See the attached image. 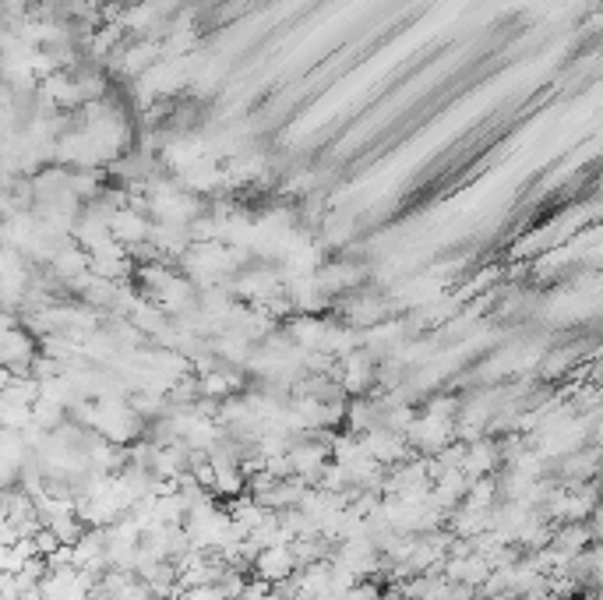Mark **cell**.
Segmentation results:
<instances>
[{
    "label": "cell",
    "instance_id": "obj_1",
    "mask_svg": "<svg viewBox=\"0 0 603 600\" xmlns=\"http://www.w3.org/2000/svg\"><path fill=\"white\" fill-rule=\"evenodd\" d=\"M406 445L420 449L424 456L441 452L455 438V417H441V413H424V417H413V424L406 428Z\"/></svg>",
    "mask_w": 603,
    "mask_h": 600
},
{
    "label": "cell",
    "instance_id": "obj_3",
    "mask_svg": "<svg viewBox=\"0 0 603 600\" xmlns=\"http://www.w3.org/2000/svg\"><path fill=\"white\" fill-rule=\"evenodd\" d=\"M254 565H258V576L265 579V583H286V579L293 576V555L286 544H272V548H261L258 555H254Z\"/></svg>",
    "mask_w": 603,
    "mask_h": 600
},
{
    "label": "cell",
    "instance_id": "obj_6",
    "mask_svg": "<svg viewBox=\"0 0 603 600\" xmlns=\"http://www.w3.org/2000/svg\"><path fill=\"white\" fill-rule=\"evenodd\" d=\"M43 526H50L53 537H57L64 548H71V544H75V540L85 533V523L78 516H57V519H50V523H43Z\"/></svg>",
    "mask_w": 603,
    "mask_h": 600
},
{
    "label": "cell",
    "instance_id": "obj_5",
    "mask_svg": "<svg viewBox=\"0 0 603 600\" xmlns=\"http://www.w3.org/2000/svg\"><path fill=\"white\" fill-rule=\"evenodd\" d=\"M60 424H64V406H57L53 399H43L39 396L36 403H32V428H39V431H57Z\"/></svg>",
    "mask_w": 603,
    "mask_h": 600
},
{
    "label": "cell",
    "instance_id": "obj_2",
    "mask_svg": "<svg viewBox=\"0 0 603 600\" xmlns=\"http://www.w3.org/2000/svg\"><path fill=\"white\" fill-rule=\"evenodd\" d=\"M360 445H364V452L374 459V463L388 466V463H402L406 459V438L399 435V431H388L385 424H374L371 431H364L360 435Z\"/></svg>",
    "mask_w": 603,
    "mask_h": 600
},
{
    "label": "cell",
    "instance_id": "obj_4",
    "mask_svg": "<svg viewBox=\"0 0 603 600\" xmlns=\"http://www.w3.org/2000/svg\"><path fill=\"white\" fill-rule=\"evenodd\" d=\"M53 269H57V276H64V279L85 276V272H89V251L67 244V248H60L57 255H53Z\"/></svg>",
    "mask_w": 603,
    "mask_h": 600
}]
</instances>
